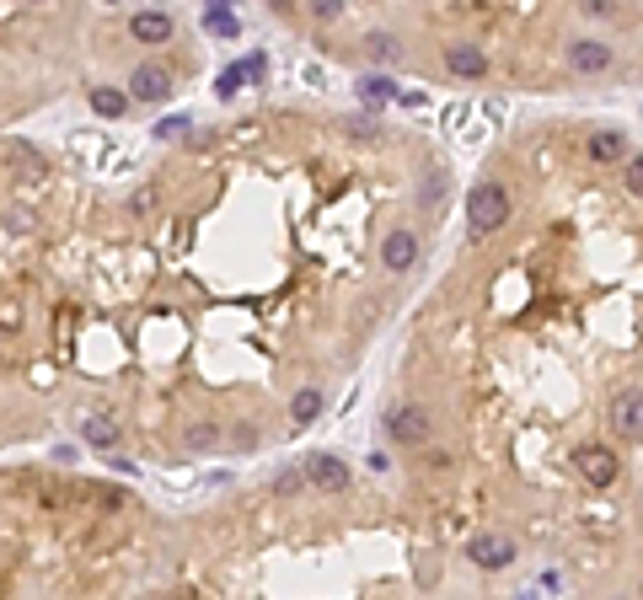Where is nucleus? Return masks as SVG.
<instances>
[{
    "label": "nucleus",
    "instance_id": "3",
    "mask_svg": "<svg viewBox=\"0 0 643 600\" xmlns=\"http://www.w3.org/2000/svg\"><path fill=\"white\" fill-rule=\"evenodd\" d=\"M574 467H579V478L590 483V488H611L616 478H622V467H616V456L606 445H579L574 450Z\"/></svg>",
    "mask_w": 643,
    "mask_h": 600
},
{
    "label": "nucleus",
    "instance_id": "2",
    "mask_svg": "<svg viewBox=\"0 0 643 600\" xmlns=\"http://www.w3.org/2000/svg\"><path fill=\"white\" fill-rule=\"evenodd\" d=\"M386 434H392L397 445H424V439L434 434V418H429L424 402H402V407L386 418Z\"/></svg>",
    "mask_w": 643,
    "mask_h": 600
},
{
    "label": "nucleus",
    "instance_id": "4",
    "mask_svg": "<svg viewBox=\"0 0 643 600\" xmlns=\"http://www.w3.org/2000/svg\"><path fill=\"white\" fill-rule=\"evenodd\" d=\"M466 563H477V568H510V563H515V541L499 536V531L472 536V541H466Z\"/></svg>",
    "mask_w": 643,
    "mask_h": 600
},
{
    "label": "nucleus",
    "instance_id": "7",
    "mask_svg": "<svg viewBox=\"0 0 643 600\" xmlns=\"http://www.w3.org/2000/svg\"><path fill=\"white\" fill-rule=\"evenodd\" d=\"M445 70L461 75V81H477V75H488V54H482L477 43H450L445 49Z\"/></svg>",
    "mask_w": 643,
    "mask_h": 600
},
{
    "label": "nucleus",
    "instance_id": "18",
    "mask_svg": "<svg viewBox=\"0 0 643 600\" xmlns=\"http://www.w3.org/2000/svg\"><path fill=\"white\" fill-rule=\"evenodd\" d=\"M204 28H210V33H226V38H236V17H231L226 6H210V12H204Z\"/></svg>",
    "mask_w": 643,
    "mask_h": 600
},
{
    "label": "nucleus",
    "instance_id": "12",
    "mask_svg": "<svg viewBox=\"0 0 643 600\" xmlns=\"http://www.w3.org/2000/svg\"><path fill=\"white\" fill-rule=\"evenodd\" d=\"M590 156H595V162H622V156H627V134H622V129L590 134Z\"/></svg>",
    "mask_w": 643,
    "mask_h": 600
},
{
    "label": "nucleus",
    "instance_id": "8",
    "mask_svg": "<svg viewBox=\"0 0 643 600\" xmlns=\"http://www.w3.org/2000/svg\"><path fill=\"white\" fill-rule=\"evenodd\" d=\"M381 263H386L392 273H408V268L418 263V236H413V231H392V236L381 241Z\"/></svg>",
    "mask_w": 643,
    "mask_h": 600
},
{
    "label": "nucleus",
    "instance_id": "10",
    "mask_svg": "<svg viewBox=\"0 0 643 600\" xmlns=\"http://www.w3.org/2000/svg\"><path fill=\"white\" fill-rule=\"evenodd\" d=\"M129 33H134L139 43H167V38H172V17H167V12H134V17H129Z\"/></svg>",
    "mask_w": 643,
    "mask_h": 600
},
{
    "label": "nucleus",
    "instance_id": "9",
    "mask_svg": "<svg viewBox=\"0 0 643 600\" xmlns=\"http://www.w3.org/2000/svg\"><path fill=\"white\" fill-rule=\"evenodd\" d=\"M306 478H311L316 488H328V493L349 488V467H344L338 456H311V462H306Z\"/></svg>",
    "mask_w": 643,
    "mask_h": 600
},
{
    "label": "nucleus",
    "instance_id": "16",
    "mask_svg": "<svg viewBox=\"0 0 643 600\" xmlns=\"http://www.w3.org/2000/svg\"><path fill=\"white\" fill-rule=\"evenodd\" d=\"M91 107H97L102 118H123V113H129V97L113 91V86H102V91H91Z\"/></svg>",
    "mask_w": 643,
    "mask_h": 600
},
{
    "label": "nucleus",
    "instance_id": "14",
    "mask_svg": "<svg viewBox=\"0 0 643 600\" xmlns=\"http://www.w3.org/2000/svg\"><path fill=\"white\" fill-rule=\"evenodd\" d=\"M252 75H263V54H252L247 65H231V70L220 75V97H236V91H242Z\"/></svg>",
    "mask_w": 643,
    "mask_h": 600
},
{
    "label": "nucleus",
    "instance_id": "21",
    "mask_svg": "<svg viewBox=\"0 0 643 600\" xmlns=\"http://www.w3.org/2000/svg\"><path fill=\"white\" fill-rule=\"evenodd\" d=\"M627 188H632V193L643 188V162H638V156H627Z\"/></svg>",
    "mask_w": 643,
    "mask_h": 600
},
{
    "label": "nucleus",
    "instance_id": "1",
    "mask_svg": "<svg viewBox=\"0 0 643 600\" xmlns=\"http://www.w3.org/2000/svg\"><path fill=\"white\" fill-rule=\"evenodd\" d=\"M466 220H472V236H488L510 220V193L499 183H477L466 193Z\"/></svg>",
    "mask_w": 643,
    "mask_h": 600
},
{
    "label": "nucleus",
    "instance_id": "5",
    "mask_svg": "<svg viewBox=\"0 0 643 600\" xmlns=\"http://www.w3.org/2000/svg\"><path fill=\"white\" fill-rule=\"evenodd\" d=\"M129 97H134V102H167V97H172V75L161 70V65H139V70L129 75Z\"/></svg>",
    "mask_w": 643,
    "mask_h": 600
},
{
    "label": "nucleus",
    "instance_id": "6",
    "mask_svg": "<svg viewBox=\"0 0 643 600\" xmlns=\"http://www.w3.org/2000/svg\"><path fill=\"white\" fill-rule=\"evenodd\" d=\"M611 43H600V38H579V43H568V65L579 70V75H600V70H611Z\"/></svg>",
    "mask_w": 643,
    "mask_h": 600
},
{
    "label": "nucleus",
    "instance_id": "20",
    "mask_svg": "<svg viewBox=\"0 0 643 600\" xmlns=\"http://www.w3.org/2000/svg\"><path fill=\"white\" fill-rule=\"evenodd\" d=\"M188 445H194V450H210V445H215V429H210V423L188 429Z\"/></svg>",
    "mask_w": 643,
    "mask_h": 600
},
{
    "label": "nucleus",
    "instance_id": "19",
    "mask_svg": "<svg viewBox=\"0 0 643 600\" xmlns=\"http://www.w3.org/2000/svg\"><path fill=\"white\" fill-rule=\"evenodd\" d=\"M360 91H365V102H392V97H397V86H392L386 75H370V81H360Z\"/></svg>",
    "mask_w": 643,
    "mask_h": 600
},
{
    "label": "nucleus",
    "instance_id": "17",
    "mask_svg": "<svg viewBox=\"0 0 643 600\" xmlns=\"http://www.w3.org/2000/svg\"><path fill=\"white\" fill-rule=\"evenodd\" d=\"M365 49H370V59H381V65H392V59L402 54V43H397L392 33H370V38H365Z\"/></svg>",
    "mask_w": 643,
    "mask_h": 600
},
{
    "label": "nucleus",
    "instance_id": "15",
    "mask_svg": "<svg viewBox=\"0 0 643 600\" xmlns=\"http://www.w3.org/2000/svg\"><path fill=\"white\" fill-rule=\"evenodd\" d=\"M81 434H86V445H91V450H113V445H118V423H113V418H102V413H91Z\"/></svg>",
    "mask_w": 643,
    "mask_h": 600
},
{
    "label": "nucleus",
    "instance_id": "22",
    "mask_svg": "<svg viewBox=\"0 0 643 600\" xmlns=\"http://www.w3.org/2000/svg\"><path fill=\"white\" fill-rule=\"evenodd\" d=\"M183 129H188V118H167V123H161L155 134H161V139H172V134H183Z\"/></svg>",
    "mask_w": 643,
    "mask_h": 600
},
{
    "label": "nucleus",
    "instance_id": "11",
    "mask_svg": "<svg viewBox=\"0 0 643 600\" xmlns=\"http://www.w3.org/2000/svg\"><path fill=\"white\" fill-rule=\"evenodd\" d=\"M616 429H622V439H638V434H643V397H638V386H627V391L616 397Z\"/></svg>",
    "mask_w": 643,
    "mask_h": 600
},
{
    "label": "nucleus",
    "instance_id": "13",
    "mask_svg": "<svg viewBox=\"0 0 643 600\" xmlns=\"http://www.w3.org/2000/svg\"><path fill=\"white\" fill-rule=\"evenodd\" d=\"M322 402H328V397H322V386H300V391L290 397V418H295V423H311V418L322 413Z\"/></svg>",
    "mask_w": 643,
    "mask_h": 600
}]
</instances>
